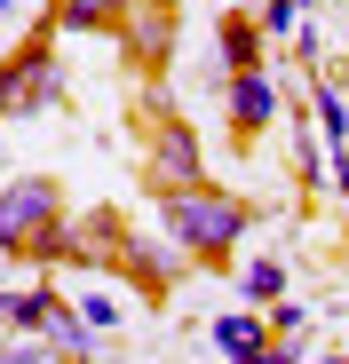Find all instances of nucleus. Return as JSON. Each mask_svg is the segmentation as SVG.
<instances>
[{
	"mask_svg": "<svg viewBox=\"0 0 349 364\" xmlns=\"http://www.w3.org/2000/svg\"><path fill=\"white\" fill-rule=\"evenodd\" d=\"M56 103H64V64H56V48L48 40L16 48L9 64H0V119H40Z\"/></svg>",
	"mask_w": 349,
	"mask_h": 364,
	"instance_id": "4",
	"label": "nucleus"
},
{
	"mask_svg": "<svg viewBox=\"0 0 349 364\" xmlns=\"http://www.w3.org/2000/svg\"><path fill=\"white\" fill-rule=\"evenodd\" d=\"M222 103H230V135H262L270 119H278V87H270V72H239V80H222Z\"/></svg>",
	"mask_w": 349,
	"mask_h": 364,
	"instance_id": "6",
	"label": "nucleus"
},
{
	"mask_svg": "<svg viewBox=\"0 0 349 364\" xmlns=\"http://www.w3.org/2000/svg\"><path fill=\"white\" fill-rule=\"evenodd\" d=\"M143 182L159 198H174V191H191V182H207L199 174V135L183 127V111H167L159 95H151V143H143Z\"/></svg>",
	"mask_w": 349,
	"mask_h": 364,
	"instance_id": "3",
	"label": "nucleus"
},
{
	"mask_svg": "<svg viewBox=\"0 0 349 364\" xmlns=\"http://www.w3.org/2000/svg\"><path fill=\"white\" fill-rule=\"evenodd\" d=\"M183 262H191V254L174 246L167 230H159V237H135V230H127V246H120V269H127L135 293H167L174 277H183Z\"/></svg>",
	"mask_w": 349,
	"mask_h": 364,
	"instance_id": "5",
	"label": "nucleus"
},
{
	"mask_svg": "<svg viewBox=\"0 0 349 364\" xmlns=\"http://www.w3.org/2000/svg\"><path fill=\"white\" fill-rule=\"evenodd\" d=\"M80 325L88 333H111V325H120V301H111V293H80Z\"/></svg>",
	"mask_w": 349,
	"mask_h": 364,
	"instance_id": "15",
	"label": "nucleus"
},
{
	"mask_svg": "<svg viewBox=\"0 0 349 364\" xmlns=\"http://www.w3.org/2000/svg\"><path fill=\"white\" fill-rule=\"evenodd\" d=\"M214 348H222L230 364H262V356H270V325H262L254 309H222V317H214Z\"/></svg>",
	"mask_w": 349,
	"mask_h": 364,
	"instance_id": "8",
	"label": "nucleus"
},
{
	"mask_svg": "<svg viewBox=\"0 0 349 364\" xmlns=\"http://www.w3.org/2000/svg\"><path fill=\"white\" fill-rule=\"evenodd\" d=\"M0 364H72L56 341H32V333H16V341H0Z\"/></svg>",
	"mask_w": 349,
	"mask_h": 364,
	"instance_id": "14",
	"label": "nucleus"
},
{
	"mask_svg": "<svg viewBox=\"0 0 349 364\" xmlns=\"http://www.w3.org/2000/svg\"><path fill=\"white\" fill-rule=\"evenodd\" d=\"M239 293H246V301H278V293H286V262H270V254H254V262L239 269Z\"/></svg>",
	"mask_w": 349,
	"mask_h": 364,
	"instance_id": "12",
	"label": "nucleus"
},
{
	"mask_svg": "<svg viewBox=\"0 0 349 364\" xmlns=\"http://www.w3.org/2000/svg\"><path fill=\"white\" fill-rule=\"evenodd\" d=\"M262 40H302V0H262Z\"/></svg>",
	"mask_w": 349,
	"mask_h": 364,
	"instance_id": "13",
	"label": "nucleus"
},
{
	"mask_svg": "<svg viewBox=\"0 0 349 364\" xmlns=\"http://www.w3.org/2000/svg\"><path fill=\"white\" fill-rule=\"evenodd\" d=\"M56 285H16V293H0V325L9 333H32V341H48V325H56Z\"/></svg>",
	"mask_w": 349,
	"mask_h": 364,
	"instance_id": "7",
	"label": "nucleus"
},
{
	"mask_svg": "<svg viewBox=\"0 0 349 364\" xmlns=\"http://www.w3.org/2000/svg\"><path fill=\"white\" fill-rule=\"evenodd\" d=\"M64 191L56 174H9L0 182V254H24L40 269L64 262Z\"/></svg>",
	"mask_w": 349,
	"mask_h": 364,
	"instance_id": "2",
	"label": "nucleus"
},
{
	"mask_svg": "<svg viewBox=\"0 0 349 364\" xmlns=\"http://www.w3.org/2000/svg\"><path fill=\"white\" fill-rule=\"evenodd\" d=\"M0 16H9V0H0Z\"/></svg>",
	"mask_w": 349,
	"mask_h": 364,
	"instance_id": "19",
	"label": "nucleus"
},
{
	"mask_svg": "<svg viewBox=\"0 0 349 364\" xmlns=\"http://www.w3.org/2000/svg\"><path fill=\"white\" fill-rule=\"evenodd\" d=\"M159 230H167L191 262H230V254H239V237L254 230V206L230 198L222 182H191V191L159 198Z\"/></svg>",
	"mask_w": 349,
	"mask_h": 364,
	"instance_id": "1",
	"label": "nucleus"
},
{
	"mask_svg": "<svg viewBox=\"0 0 349 364\" xmlns=\"http://www.w3.org/2000/svg\"><path fill=\"white\" fill-rule=\"evenodd\" d=\"M120 32L135 40V55H151V64L174 48V32H167V0H159V9H127V24H120Z\"/></svg>",
	"mask_w": 349,
	"mask_h": 364,
	"instance_id": "11",
	"label": "nucleus"
},
{
	"mask_svg": "<svg viewBox=\"0 0 349 364\" xmlns=\"http://www.w3.org/2000/svg\"><path fill=\"white\" fill-rule=\"evenodd\" d=\"M325 364H349V356H325Z\"/></svg>",
	"mask_w": 349,
	"mask_h": 364,
	"instance_id": "18",
	"label": "nucleus"
},
{
	"mask_svg": "<svg viewBox=\"0 0 349 364\" xmlns=\"http://www.w3.org/2000/svg\"><path fill=\"white\" fill-rule=\"evenodd\" d=\"M262 364H302V348H294V341H270V356H262Z\"/></svg>",
	"mask_w": 349,
	"mask_h": 364,
	"instance_id": "17",
	"label": "nucleus"
},
{
	"mask_svg": "<svg viewBox=\"0 0 349 364\" xmlns=\"http://www.w3.org/2000/svg\"><path fill=\"white\" fill-rule=\"evenodd\" d=\"M127 9H135V0H56L48 24H56V32H120Z\"/></svg>",
	"mask_w": 349,
	"mask_h": 364,
	"instance_id": "9",
	"label": "nucleus"
},
{
	"mask_svg": "<svg viewBox=\"0 0 349 364\" xmlns=\"http://www.w3.org/2000/svg\"><path fill=\"white\" fill-rule=\"evenodd\" d=\"M222 72H230V80H239V72H262V24L239 16V9L222 16Z\"/></svg>",
	"mask_w": 349,
	"mask_h": 364,
	"instance_id": "10",
	"label": "nucleus"
},
{
	"mask_svg": "<svg viewBox=\"0 0 349 364\" xmlns=\"http://www.w3.org/2000/svg\"><path fill=\"white\" fill-rule=\"evenodd\" d=\"M302 325H310L302 301H278V309H270V341H302Z\"/></svg>",
	"mask_w": 349,
	"mask_h": 364,
	"instance_id": "16",
	"label": "nucleus"
}]
</instances>
